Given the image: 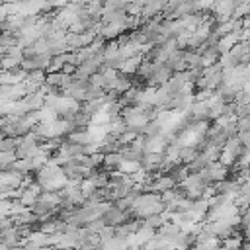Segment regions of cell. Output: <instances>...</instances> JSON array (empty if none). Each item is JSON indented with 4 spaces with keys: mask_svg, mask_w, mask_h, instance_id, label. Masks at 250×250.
<instances>
[{
    "mask_svg": "<svg viewBox=\"0 0 250 250\" xmlns=\"http://www.w3.org/2000/svg\"><path fill=\"white\" fill-rule=\"evenodd\" d=\"M236 139L240 141L242 146H248L250 145V131H236Z\"/></svg>",
    "mask_w": 250,
    "mask_h": 250,
    "instance_id": "obj_11",
    "label": "cell"
},
{
    "mask_svg": "<svg viewBox=\"0 0 250 250\" xmlns=\"http://www.w3.org/2000/svg\"><path fill=\"white\" fill-rule=\"evenodd\" d=\"M45 70H41V68H35V70H29L27 72V80H31V82H37V84H43L45 82Z\"/></svg>",
    "mask_w": 250,
    "mask_h": 250,
    "instance_id": "obj_8",
    "label": "cell"
},
{
    "mask_svg": "<svg viewBox=\"0 0 250 250\" xmlns=\"http://www.w3.org/2000/svg\"><path fill=\"white\" fill-rule=\"evenodd\" d=\"M236 131H250V115L236 117Z\"/></svg>",
    "mask_w": 250,
    "mask_h": 250,
    "instance_id": "obj_9",
    "label": "cell"
},
{
    "mask_svg": "<svg viewBox=\"0 0 250 250\" xmlns=\"http://www.w3.org/2000/svg\"><path fill=\"white\" fill-rule=\"evenodd\" d=\"M205 172L209 176L211 182H219V180H225L227 174H229V168L225 164H221L219 160H211L207 166H205Z\"/></svg>",
    "mask_w": 250,
    "mask_h": 250,
    "instance_id": "obj_2",
    "label": "cell"
},
{
    "mask_svg": "<svg viewBox=\"0 0 250 250\" xmlns=\"http://www.w3.org/2000/svg\"><path fill=\"white\" fill-rule=\"evenodd\" d=\"M195 154H197V148L195 146H180V152H178L180 162H184V164H188Z\"/></svg>",
    "mask_w": 250,
    "mask_h": 250,
    "instance_id": "obj_6",
    "label": "cell"
},
{
    "mask_svg": "<svg viewBox=\"0 0 250 250\" xmlns=\"http://www.w3.org/2000/svg\"><path fill=\"white\" fill-rule=\"evenodd\" d=\"M166 145H168V139L162 133L145 137V152H164Z\"/></svg>",
    "mask_w": 250,
    "mask_h": 250,
    "instance_id": "obj_1",
    "label": "cell"
},
{
    "mask_svg": "<svg viewBox=\"0 0 250 250\" xmlns=\"http://www.w3.org/2000/svg\"><path fill=\"white\" fill-rule=\"evenodd\" d=\"M141 168V164H139V160H129V158H121V162L117 164V168L115 170H119V172H123V174H133L135 170H139Z\"/></svg>",
    "mask_w": 250,
    "mask_h": 250,
    "instance_id": "obj_4",
    "label": "cell"
},
{
    "mask_svg": "<svg viewBox=\"0 0 250 250\" xmlns=\"http://www.w3.org/2000/svg\"><path fill=\"white\" fill-rule=\"evenodd\" d=\"M61 70H62V72H66V74H72V72L76 70V64H72V62H62Z\"/></svg>",
    "mask_w": 250,
    "mask_h": 250,
    "instance_id": "obj_12",
    "label": "cell"
},
{
    "mask_svg": "<svg viewBox=\"0 0 250 250\" xmlns=\"http://www.w3.org/2000/svg\"><path fill=\"white\" fill-rule=\"evenodd\" d=\"M12 168L18 170L20 174H29V172H33V164H31L29 158H16V160L12 162Z\"/></svg>",
    "mask_w": 250,
    "mask_h": 250,
    "instance_id": "obj_5",
    "label": "cell"
},
{
    "mask_svg": "<svg viewBox=\"0 0 250 250\" xmlns=\"http://www.w3.org/2000/svg\"><path fill=\"white\" fill-rule=\"evenodd\" d=\"M234 104H250V94L248 90H238L234 94Z\"/></svg>",
    "mask_w": 250,
    "mask_h": 250,
    "instance_id": "obj_10",
    "label": "cell"
},
{
    "mask_svg": "<svg viewBox=\"0 0 250 250\" xmlns=\"http://www.w3.org/2000/svg\"><path fill=\"white\" fill-rule=\"evenodd\" d=\"M35 199H37V193H33V191L27 189V188H25V189L21 191V195L18 197V201H20L21 205H25V207H31V205L35 203Z\"/></svg>",
    "mask_w": 250,
    "mask_h": 250,
    "instance_id": "obj_7",
    "label": "cell"
},
{
    "mask_svg": "<svg viewBox=\"0 0 250 250\" xmlns=\"http://www.w3.org/2000/svg\"><path fill=\"white\" fill-rule=\"evenodd\" d=\"M121 162V154H119V150H111V152H104V160H102V164L107 168V170H113V168H117V164Z\"/></svg>",
    "mask_w": 250,
    "mask_h": 250,
    "instance_id": "obj_3",
    "label": "cell"
}]
</instances>
